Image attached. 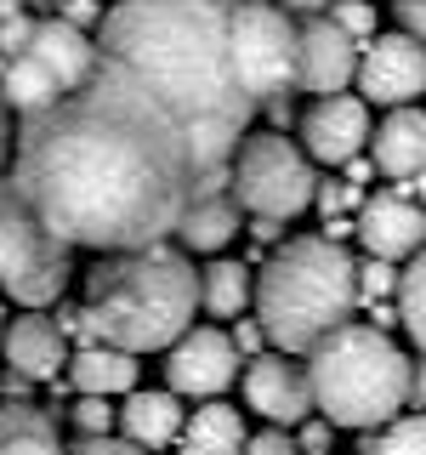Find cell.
<instances>
[{"label": "cell", "instance_id": "cell-25", "mask_svg": "<svg viewBox=\"0 0 426 455\" xmlns=\"http://www.w3.org/2000/svg\"><path fill=\"white\" fill-rule=\"evenodd\" d=\"M359 455H426V410L421 416H392L387 427H364Z\"/></svg>", "mask_w": 426, "mask_h": 455}, {"label": "cell", "instance_id": "cell-7", "mask_svg": "<svg viewBox=\"0 0 426 455\" xmlns=\"http://www.w3.org/2000/svg\"><path fill=\"white\" fill-rule=\"evenodd\" d=\"M68 251H75V245L57 239L51 228L28 211L23 188L0 205V291H6L18 307H51V302H63L68 274H75Z\"/></svg>", "mask_w": 426, "mask_h": 455}, {"label": "cell", "instance_id": "cell-37", "mask_svg": "<svg viewBox=\"0 0 426 455\" xmlns=\"http://www.w3.org/2000/svg\"><path fill=\"white\" fill-rule=\"evenodd\" d=\"M239 353H250V359H256V347H262V341H267V331H262V319H239Z\"/></svg>", "mask_w": 426, "mask_h": 455}, {"label": "cell", "instance_id": "cell-26", "mask_svg": "<svg viewBox=\"0 0 426 455\" xmlns=\"http://www.w3.org/2000/svg\"><path fill=\"white\" fill-rule=\"evenodd\" d=\"M398 319H404L415 353H426V245L409 256V267L398 274Z\"/></svg>", "mask_w": 426, "mask_h": 455}, {"label": "cell", "instance_id": "cell-17", "mask_svg": "<svg viewBox=\"0 0 426 455\" xmlns=\"http://www.w3.org/2000/svg\"><path fill=\"white\" fill-rule=\"evenodd\" d=\"M369 154L375 171L392 182H415L426 171V108L421 103H398L387 108V120L369 132Z\"/></svg>", "mask_w": 426, "mask_h": 455}, {"label": "cell", "instance_id": "cell-22", "mask_svg": "<svg viewBox=\"0 0 426 455\" xmlns=\"http://www.w3.org/2000/svg\"><path fill=\"white\" fill-rule=\"evenodd\" d=\"M0 455H68L57 416L40 404H0Z\"/></svg>", "mask_w": 426, "mask_h": 455}, {"label": "cell", "instance_id": "cell-12", "mask_svg": "<svg viewBox=\"0 0 426 455\" xmlns=\"http://www.w3.org/2000/svg\"><path fill=\"white\" fill-rule=\"evenodd\" d=\"M359 57H364V40L347 35L330 12L319 18H302V57H296V92L307 97H330V92H347L359 80Z\"/></svg>", "mask_w": 426, "mask_h": 455}, {"label": "cell", "instance_id": "cell-13", "mask_svg": "<svg viewBox=\"0 0 426 455\" xmlns=\"http://www.w3.org/2000/svg\"><path fill=\"white\" fill-rule=\"evenodd\" d=\"M359 245L364 256H387V262H409L426 245V205L415 199L409 182L359 205Z\"/></svg>", "mask_w": 426, "mask_h": 455}, {"label": "cell", "instance_id": "cell-41", "mask_svg": "<svg viewBox=\"0 0 426 455\" xmlns=\"http://www.w3.org/2000/svg\"><path fill=\"white\" fill-rule=\"evenodd\" d=\"M250 234L262 239V245H273V239L284 234V222H279V217H250Z\"/></svg>", "mask_w": 426, "mask_h": 455}, {"label": "cell", "instance_id": "cell-46", "mask_svg": "<svg viewBox=\"0 0 426 455\" xmlns=\"http://www.w3.org/2000/svg\"><path fill=\"white\" fill-rule=\"evenodd\" d=\"M0 341H6V307H0Z\"/></svg>", "mask_w": 426, "mask_h": 455}, {"label": "cell", "instance_id": "cell-10", "mask_svg": "<svg viewBox=\"0 0 426 455\" xmlns=\"http://www.w3.org/2000/svg\"><path fill=\"white\" fill-rule=\"evenodd\" d=\"M239 393H245V410H256V416L273 421V427H302L312 410H319L307 364H296V353H284V347L245 359Z\"/></svg>", "mask_w": 426, "mask_h": 455}, {"label": "cell", "instance_id": "cell-29", "mask_svg": "<svg viewBox=\"0 0 426 455\" xmlns=\"http://www.w3.org/2000/svg\"><path fill=\"white\" fill-rule=\"evenodd\" d=\"M239 455H302V438H296L290 427H273V421H267L262 433L245 438V450H239Z\"/></svg>", "mask_w": 426, "mask_h": 455}, {"label": "cell", "instance_id": "cell-31", "mask_svg": "<svg viewBox=\"0 0 426 455\" xmlns=\"http://www.w3.org/2000/svg\"><path fill=\"white\" fill-rule=\"evenodd\" d=\"M330 18L347 28V35H359V40H369L375 35V0H335L330 6Z\"/></svg>", "mask_w": 426, "mask_h": 455}, {"label": "cell", "instance_id": "cell-14", "mask_svg": "<svg viewBox=\"0 0 426 455\" xmlns=\"http://www.w3.org/2000/svg\"><path fill=\"white\" fill-rule=\"evenodd\" d=\"M369 142V97L359 92H330L312 97V108L302 114V148L319 165H347L352 154H364Z\"/></svg>", "mask_w": 426, "mask_h": 455}, {"label": "cell", "instance_id": "cell-2", "mask_svg": "<svg viewBox=\"0 0 426 455\" xmlns=\"http://www.w3.org/2000/svg\"><path fill=\"white\" fill-rule=\"evenodd\" d=\"M97 46L131 63L193 137L199 171H227L256 103L233 63V0H114Z\"/></svg>", "mask_w": 426, "mask_h": 455}, {"label": "cell", "instance_id": "cell-43", "mask_svg": "<svg viewBox=\"0 0 426 455\" xmlns=\"http://www.w3.org/2000/svg\"><path fill=\"white\" fill-rule=\"evenodd\" d=\"M182 455H233V450H217V444H193V438H182Z\"/></svg>", "mask_w": 426, "mask_h": 455}, {"label": "cell", "instance_id": "cell-16", "mask_svg": "<svg viewBox=\"0 0 426 455\" xmlns=\"http://www.w3.org/2000/svg\"><path fill=\"white\" fill-rule=\"evenodd\" d=\"M6 364L28 381H57V370H68V331L63 319H46L40 307H28L23 319L6 324V341H0Z\"/></svg>", "mask_w": 426, "mask_h": 455}, {"label": "cell", "instance_id": "cell-18", "mask_svg": "<svg viewBox=\"0 0 426 455\" xmlns=\"http://www.w3.org/2000/svg\"><path fill=\"white\" fill-rule=\"evenodd\" d=\"M28 52H35L57 80H63V92L85 85V80H91V68L103 63V46H97V40L85 35L75 18H63V12H51V18L35 23V40H28Z\"/></svg>", "mask_w": 426, "mask_h": 455}, {"label": "cell", "instance_id": "cell-21", "mask_svg": "<svg viewBox=\"0 0 426 455\" xmlns=\"http://www.w3.org/2000/svg\"><path fill=\"white\" fill-rule=\"evenodd\" d=\"M0 92H6V103H12V114H40V108H51L57 97H63V80L51 75L46 63H40L35 52H18V57H0Z\"/></svg>", "mask_w": 426, "mask_h": 455}, {"label": "cell", "instance_id": "cell-11", "mask_svg": "<svg viewBox=\"0 0 426 455\" xmlns=\"http://www.w3.org/2000/svg\"><path fill=\"white\" fill-rule=\"evenodd\" d=\"M359 92L375 108L421 103V97H426V46L409 35V28L369 35L364 40V57H359Z\"/></svg>", "mask_w": 426, "mask_h": 455}, {"label": "cell", "instance_id": "cell-34", "mask_svg": "<svg viewBox=\"0 0 426 455\" xmlns=\"http://www.w3.org/2000/svg\"><path fill=\"white\" fill-rule=\"evenodd\" d=\"M392 18H398V28H409L426 46V0H392Z\"/></svg>", "mask_w": 426, "mask_h": 455}, {"label": "cell", "instance_id": "cell-3", "mask_svg": "<svg viewBox=\"0 0 426 455\" xmlns=\"http://www.w3.org/2000/svg\"><path fill=\"white\" fill-rule=\"evenodd\" d=\"M85 341H114L125 353H165L199 313L193 251L154 239L131 251H97L85 274Z\"/></svg>", "mask_w": 426, "mask_h": 455}, {"label": "cell", "instance_id": "cell-32", "mask_svg": "<svg viewBox=\"0 0 426 455\" xmlns=\"http://www.w3.org/2000/svg\"><path fill=\"white\" fill-rule=\"evenodd\" d=\"M68 455H148L142 444H131V438H114V433H80L75 444H68Z\"/></svg>", "mask_w": 426, "mask_h": 455}, {"label": "cell", "instance_id": "cell-42", "mask_svg": "<svg viewBox=\"0 0 426 455\" xmlns=\"http://www.w3.org/2000/svg\"><path fill=\"white\" fill-rule=\"evenodd\" d=\"M341 171H347L352 182H369V177H375V154H369V160H364V154H352V160L341 165Z\"/></svg>", "mask_w": 426, "mask_h": 455}, {"label": "cell", "instance_id": "cell-8", "mask_svg": "<svg viewBox=\"0 0 426 455\" xmlns=\"http://www.w3.org/2000/svg\"><path fill=\"white\" fill-rule=\"evenodd\" d=\"M296 57H302V23L279 0H233V63L250 103L296 92Z\"/></svg>", "mask_w": 426, "mask_h": 455}, {"label": "cell", "instance_id": "cell-30", "mask_svg": "<svg viewBox=\"0 0 426 455\" xmlns=\"http://www.w3.org/2000/svg\"><path fill=\"white\" fill-rule=\"evenodd\" d=\"M312 205L324 211V217H347L352 205H364V182H319V199H312Z\"/></svg>", "mask_w": 426, "mask_h": 455}, {"label": "cell", "instance_id": "cell-36", "mask_svg": "<svg viewBox=\"0 0 426 455\" xmlns=\"http://www.w3.org/2000/svg\"><path fill=\"white\" fill-rule=\"evenodd\" d=\"M57 12H63V18H75L80 28H85V23H97V18H103V6H97V0H57Z\"/></svg>", "mask_w": 426, "mask_h": 455}, {"label": "cell", "instance_id": "cell-6", "mask_svg": "<svg viewBox=\"0 0 426 455\" xmlns=\"http://www.w3.org/2000/svg\"><path fill=\"white\" fill-rule=\"evenodd\" d=\"M312 165L319 160H312L307 148H296L279 125L273 132H245V142H239V154H233V194L250 217L290 222L319 199V171Z\"/></svg>", "mask_w": 426, "mask_h": 455}, {"label": "cell", "instance_id": "cell-9", "mask_svg": "<svg viewBox=\"0 0 426 455\" xmlns=\"http://www.w3.org/2000/svg\"><path fill=\"white\" fill-rule=\"evenodd\" d=\"M239 341L217 331V324H188L177 341L165 347V387L182 398H222L239 381Z\"/></svg>", "mask_w": 426, "mask_h": 455}, {"label": "cell", "instance_id": "cell-39", "mask_svg": "<svg viewBox=\"0 0 426 455\" xmlns=\"http://www.w3.org/2000/svg\"><path fill=\"white\" fill-rule=\"evenodd\" d=\"M409 410H426V353L415 359V370H409Z\"/></svg>", "mask_w": 426, "mask_h": 455}, {"label": "cell", "instance_id": "cell-20", "mask_svg": "<svg viewBox=\"0 0 426 455\" xmlns=\"http://www.w3.org/2000/svg\"><path fill=\"white\" fill-rule=\"evenodd\" d=\"M68 381H75L80 393H131L137 387V353L114 347V341H85V347L68 353Z\"/></svg>", "mask_w": 426, "mask_h": 455}, {"label": "cell", "instance_id": "cell-38", "mask_svg": "<svg viewBox=\"0 0 426 455\" xmlns=\"http://www.w3.org/2000/svg\"><path fill=\"white\" fill-rule=\"evenodd\" d=\"M12 142H18V132H12V103H6V92H0V165L12 160Z\"/></svg>", "mask_w": 426, "mask_h": 455}, {"label": "cell", "instance_id": "cell-40", "mask_svg": "<svg viewBox=\"0 0 426 455\" xmlns=\"http://www.w3.org/2000/svg\"><path fill=\"white\" fill-rule=\"evenodd\" d=\"M284 12H296V18H319V12H330L335 0H279Z\"/></svg>", "mask_w": 426, "mask_h": 455}, {"label": "cell", "instance_id": "cell-24", "mask_svg": "<svg viewBox=\"0 0 426 455\" xmlns=\"http://www.w3.org/2000/svg\"><path fill=\"white\" fill-rule=\"evenodd\" d=\"M182 438H193V444H217V450H245V416H239L233 404H222V398H205V404L188 416V427H182Z\"/></svg>", "mask_w": 426, "mask_h": 455}, {"label": "cell", "instance_id": "cell-1", "mask_svg": "<svg viewBox=\"0 0 426 455\" xmlns=\"http://www.w3.org/2000/svg\"><path fill=\"white\" fill-rule=\"evenodd\" d=\"M12 177L57 239L131 251L177 239L205 171L165 97L131 63L103 52L85 85L18 120Z\"/></svg>", "mask_w": 426, "mask_h": 455}, {"label": "cell", "instance_id": "cell-33", "mask_svg": "<svg viewBox=\"0 0 426 455\" xmlns=\"http://www.w3.org/2000/svg\"><path fill=\"white\" fill-rule=\"evenodd\" d=\"M330 433H335L330 416H324V421H302V427H296V438H302V455H330Z\"/></svg>", "mask_w": 426, "mask_h": 455}, {"label": "cell", "instance_id": "cell-35", "mask_svg": "<svg viewBox=\"0 0 426 455\" xmlns=\"http://www.w3.org/2000/svg\"><path fill=\"white\" fill-rule=\"evenodd\" d=\"M262 114L279 125V132H290V120H296V92H279V97H267Z\"/></svg>", "mask_w": 426, "mask_h": 455}, {"label": "cell", "instance_id": "cell-15", "mask_svg": "<svg viewBox=\"0 0 426 455\" xmlns=\"http://www.w3.org/2000/svg\"><path fill=\"white\" fill-rule=\"evenodd\" d=\"M239 228H245V205H239V194H233V165L205 171L199 188H193V205L182 211V222H177V239L199 256H217L222 245L239 239Z\"/></svg>", "mask_w": 426, "mask_h": 455}, {"label": "cell", "instance_id": "cell-27", "mask_svg": "<svg viewBox=\"0 0 426 455\" xmlns=\"http://www.w3.org/2000/svg\"><path fill=\"white\" fill-rule=\"evenodd\" d=\"M359 296H364V302L398 296V267L387 262V256H364V262H359Z\"/></svg>", "mask_w": 426, "mask_h": 455}, {"label": "cell", "instance_id": "cell-28", "mask_svg": "<svg viewBox=\"0 0 426 455\" xmlns=\"http://www.w3.org/2000/svg\"><path fill=\"white\" fill-rule=\"evenodd\" d=\"M68 421H75L80 433H114V427H120V410H108L103 393H80V404L68 410Z\"/></svg>", "mask_w": 426, "mask_h": 455}, {"label": "cell", "instance_id": "cell-44", "mask_svg": "<svg viewBox=\"0 0 426 455\" xmlns=\"http://www.w3.org/2000/svg\"><path fill=\"white\" fill-rule=\"evenodd\" d=\"M12 194H18V177H0V205H6Z\"/></svg>", "mask_w": 426, "mask_h": 455}, {"label": "cell", "instance_id": "cell-23", "mask_svg": "<svg viewBox=\"0 0 426 455\" xmlns=\"http://www.w3.org/2000/svg\"><path fill=\"white\" fill-rule=\"evenodd\" d=\"M256 302V279L245 262H210L199 267V313L205 319H239Z\"/></svg>", "mask_w": 426, "mask_h": 455}, {"label": "cell", "instance_id": "cell-4", "mask_svg": "<svg viewBox=\"0 0 426 455\" xmlns=\"http://www.w3.org/2000/svg\"><path fill=\"white\" fill-rule=\"evenodd\" d=\"M359 302V262L330 234L284 239L256 274V319L267 341L296 359H307L335 324H347Z\"/></svg>", "mask_w": 426, "mask_h": 455}, {"label": "cell", "instance_id": "cell-45", "mask_svg": "<svg viewBox=\"0 0 426 455\" xmlns=\"http://www.w3.org/2000/svg\"><path fill=\"white\" fill-rule=\"evenodd\" d=\"M409 188H415V194H421V205H426V171H421V177H415V182H409Z\"/></svg>", "mask_w": 426, "mask_h": 455}, {"label": "cell", "instance_id": "cell-19", "mask_svg": "<svg viewBox=\"0 0 426 455\" xmlns=\"http://www.w3.org/2000/svg\"><path fill=\"white\" fill-rule=\"evenodd\" d=\"M188 427V410H182V393H170V387H131L125 393V404H120V433L131 438V444L142 450H165L170 438Z\"/></svg>", "mask_w": 426, "mask_h": 455}, {"label": "cell", "instance_id": "cell-5", "mask_svg": "<svg viewBox=\"0 0 426 455\" xmlns=\"http://www.w3.org/2000/svg\"><path fill=\"white\" fill-rule=\"evenodd\" d=\"M409 370H415V359L381 324H359V319L335 324L307 353L319 416H330L347 433L387 427L398 410H409Z\"/></svg>", "mask_w": 426, "mask_h": 455}]
</instances>
